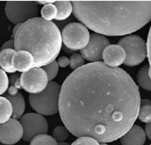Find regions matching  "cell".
I'll use <instances>...</instances> for the list:
<instances>
[{"label":"cell","mask_w":151,"mask_h":145,"mask_svg":"<svg viewBox=\"0 0 151 145\" xmlns=\"http://www.w3.org/2000/svg\"><path fill=\"white\" fill-rule=\"evenodd\" d=\"M140 101L139 87L126 71L90 62L64 81L59 112L75 137L105 144L121 139L134 125Z\"/></svg>","instance_id":"obj_1"},{"label":"cell","mask_w":151,"mask_h":145,"mask_svg":"<svg viewBox=\"0 0 151 145\" xmlns=\"http://www.w3.org/2000/svg\"><path fill=\"white\" fill-rule=\"evenodd\" d=\"M72 4L74 16L101 35L132 34L151 20V1H73Z\"/></svg>","instance_id":"obj_2"},{"label":"cell","mask_w":151,"mask_h":145,"mask_svg":"<svg viewBox=\"0 0 151 145\" xmlns=\"http://www.w3.org/2000/svg\"><path fill=\"white\" fill-rule=\"evenodd\" d=\"M15 50L32 55L35 67L55 61L62 48L61 33L52 21L35 17L21 24L13 38Z\"/></svg>","instance_id":"obj_3"},{"label":"cell","mask_w":151,"mask_h":145,"mask_svg":"<svg viewBox=\"0 0 151 145\" xmlns=\"http://www.w3.org/2000/svg\"><path fill=\"white\" fill-rule=\"evenodd\" d=\"M61 86L57 82L50 81L44 91L29 95L32 108L41 116H53L59 112Z\"/></svg>","instance_id":"obj_4"},{"label":"cell","mask_w":151,"mask_h":145,"mask_svg":"<svg viewBox=\"0 0 151 145\" xmlns=\"http://www.w3.org/2000/svg\"><path fill=\"white\" fill-rule=\"evenodd\" d=\"M118 45L126 53L124 65L127 66H135L142 63L147 57L146 44L141 37L136 35H127L118 42Z\"/></svg>","instance_id":"obj_5"},{"label":"cell","mask_w":151,"mask_h":145,"mask_svg":"<svg viewBox=\"0 0 151 145\" xmlns=\"http://www.w3.org/2000/svg\"><path fill=\"white\" fill-rule=\"evenodd\" d=\"M4 10L7 18L14 25L37 17L40 12L38 5L33 1H8Z\"/></svg>","instance_id":"obj_6"},{"label":"cell","mask_w":151,"mask_h":145,"mask_svg":"<svg viewBox=\"0 0 151 145\" xmlns=\"http://www.w3.org/2000/svg\"><path fill=\"white\" fill-rule=\"evenodd\" d=\"M61 38L62 43L65 45V48L72 51H81L89 42L90 33L84 25L72 22L64 27Z\"/></svg>","instance_id":"obj_7"},{"label":"cell","mask_w":151,"mask_h":145,"mask_svg":"<svg viewBox=\"0 0 151 145\" xmlns=\"http://www.w3.org/2000/svg\"><path fill=\"white\" fill-rule=\"evenodd\" d=\"M23 128V139L30 142L41 134H46L49 129L48 122L45 117L38 113H27L20 118Z\"/></svg>","instance_id":"obj_8"},{"label":"cell","mask_w":151,"mask_h":145,"mask_svg":"<svg viewBox=\"0 0 151 145\" xmlns=\"http://www.w3.org/2000/svg\"><path fill=\"white\" fill-rule=\"evenodd\" d=\"M49 81L47 75L41 67H34L20 76V86L30 94H37L44 91Z\"/></svg>","instance_id":"obj_9"},{"label":"cell","mask_w":151,"mask_h":145,"mask_svg":"<svg viewBox=\"0 0 151 145\" xmlns=\"http://www.w3.org/2000/svg\"><path fill=\"white\" fill-rule=\"evenodd\" d=\"M110 45L109 40L106 37L93 34L90 35V40L88 45L80 51V54L90 62H99L102 59V53L104 49Z\"/></svg>","instance_id":"obj_10"},{"label":"cell","mask_w":151,"mask_h":145,"mask_svg":"<svg viewBox=\"0 0 151 145\" xmlns=\"http://www.w3.org/2000/svg\"><path fill=\"white\" fill-rule=\"evenodd\" d=\"M23 138V128L20 121L11 118L0 125V143L6 145H13Z\"/></svg>","instance_id":"obj_11"},{"label":"cell","mask_w":151,"mask_h":145,"mask_svg":"<svg viewBox=\"0 0 151 145\" xmlns=\"http://www.w3.org/2000/svg\"><path fill=\"white\" fill-rule=\"evenodd\" d=\"M102 60L103 63L107 66L117 68L122 64H124L126 53L118 45H109L103 51Z\"/></svg>","instance_id":"obj_12"},{"label":"cell","mask_w":151,"mask_h":145,"mask_svg":"<svg viewBox=\"0 0 151 145\" xmlns=\"http://www.w3.org/2000/svg\"><path fill=\"white\" fill-rule=\"evenodd\" d=\"M12 65L16 71L24 73L35 67L34 58L27 51H17L12 59Z\"/></svg>","instance_id":"obj_13"},{"label":"cell","mask_w":151,"mask_h":145,"mask_svg":"<svg viewBox=\"0 0 151 145\" xmlns=\"http://www.w3.org/2000/svg\"><path fill=\"white\" fill-rule=\"evenodd\" d=\"M146 140V134L144 129L138 125H134L122 137V145H144Z\"/></svg>","instance_id":"obj_14"},{"label":"cell","mask_w":151,"mask_h":145,"mask_svg":"<svg viewBox=\"0 0 151 145\" xmlns=\"http://www.w3.org/2000/svg\"><path fill=\"white\" fill-rule=\"evenodd\" d=\"M4 97L8 99L12 107V116L13 119H20L23 116V113L26 109V103L23 95L19 92H17L14 96H11L9 94H6Z\"/></svg>","instance_id":"obj_15"},{"label":"cell","mask_w":151,"mask_h":145,"mask_svg":"<svg viewBox=\"0 0 151 145\" xmlns=\"http://www.w3.org/2000/svg\"><path fill=\"white\" fill-rule=\"evenodd\" d=\"M15 52V49H4L0 51V68L6 73H16V70L12 65V57Z\"/></svg>","instance_id":"obj_16"},{"label":"cell","mask_w":151,"mask_h":145,"mask_svg":"<svg viewBox=\"0 0 151 145\" xmlns=\"http://www.w3.org/2000/svg\"><path fill=\"white\" fill-rule=\"evenodd\" d=\"M57 8V16L55 20L64 21L69 18L73 12V4L70 1H57L54 3Z\"/></svg>","instance_id":"obj_17"},{"label":"cell","mask_w":151,"mask_h":145,"mask_svg":"<svg viewBox=\"0 0 151 145\" xmlns=\"http://www.w3.org/2000/svg\"><path fill=\"white\" fill-rule=\"evenodd\" d=\"M12 116L11 103L5 98L0 96V125L8 121Z\"/></svg>","instance_id":"obj_18"},{"label":"cell","mask_w":151,"mask_h":145,"mask_svg":"<svg viewBox=\"0 0 151 145\" xmlns=\"http://www.w3.org/2000/svg\"><path fill=\"white\" fill-rule=\"evenodd\" d=\"M149 65H145L139 69L136 79L139 85L145 90L151 91V79L149 76Z\"/></svg>","instance_id":"obj_19"},{"label":"cell","mask_w":151,"mask_h":145,"mask_svg":"<svg viewBox=\"0 0 151 145\" xmlns=\"http://www.w3.org/2000/svg\"><path fill=\"white\" fill-rule=\"evenodd\" d=\"M55 2L51 1L49 4L44 5L41 10V18L44 20L51 21L52 20H55L57 16V8L54 4Z\"/></svg>","instance_id":"obj_20"},{"label":"cell","mask_w":151,"mask_h":145,"mask_svg":"<svg viewBox=\"0 0 151 145\" xmlns=\"http://www.w3.org/2000/svg\"><path fill=\"white\" fill-rule=\"evenodd\" d=\"M30 145H58V143L50 135L41 134L34 138L30 143Z\"/></svg>","instance_id":"obj_21"},{"label":"cell","mask_w":151,"mask_h":145,"mask_svg":"<svg viewBox=\"0 0 151 145\" xmlns=\"http://www.w3.org/2000/svg\"><path fill=\"white\" fill-rule=\"evenodd\" d=\"M43 69L47 75V78H48L49 82L53 81L54 79L57 76L58 72H59V66H58L56 61H54L51 63L45 66Z\"/></svg>","instance_id":"obj_22"},{"label":"cell","mask_w":151,"mask_h":145,"mask_svg":"<svg viewBox=\"0 0 151 145\" xmlns=\"http://www.w3.org/2000/svg\"><path fill=\"white\" fill-rule=\"evenodd\" d=\"M85 65V60L80 53H74L70 58V66L73 71H76L78 68Z\"/></svg>","instance_id":"obj_23"},{"label":"cell","mask_w":151,"mask_h":145,"mask_svg":"<svg viewBox=\"0 0 151 145\" xmlns=\"http://www.w3.org/2000/svg\"><path fill=\"white\" fill-rule=\"evenodd\" d=\"M138 118L144 123H151V105L141 106L139 108Z\"/></svg>","instance_id":"obj_24"},{"label":"cell","mask_w":151,"mask_h":145,"mask_svg":"<svg viewBox=\"0 0 151 145\" xmlns=\"http://www.w3.org/2000/svg\"><path fill=\"white\" fill-rule=\"evenodd\" d=\"M69 137V130L65 126H57L53 131V138L57 142H65Z\"/></svg>","instance_id":"obj_25"},{"label":"cell","mask_w":151,"mask_h":145,"mask_svg":"<svg viewBox=\"0 0 151 145\" xmlns=\"http://www.w3.org/2000/svg\"><path fill=\"white\" fill-rule=\"evenodd\" d=\"M9 85V80H8L7 73L4 71L0 68V96L5 93L8 90Z\"/></svg>","instance_id":"obj_26"},{"label":"cell","mask_w":151,"mask_h":145,"mask_svg":"<svg viewBox=\"0 0 151 145\" xmlns=\"http://www.w3.org/2000/svg\"><path fill=\"white\" fill-rule=\"evenodd\" d=\"M71 145H100L97 140L90 137H80Z\"/></svg>","instance_id":"obj_27"},{"label":"cell","mask_w":151,"mask_h":145,"mask_svg":"<svg viewBox=\"0 0 151 145\" xmlns=\"http://www.w3.org/2000/svg\"><path fill=\"white\" fill-rule=\"evenodd\" d=\"M8 80H9V84L13 86V85H17V87L18 88H20V76L18 75V74H16V73H14V74H12V76L8 78Z\"/></svg>","instance_id":"obj_28"},{"label":"cell","mask_w":151,"mask_h":145,"mask_svg":"<svg viewBox=\"0 0 151 145\" xmlns=\"http://www.w3.org/2000/svg\"><path fill=\"white\" fill-rule=\"evenodd\" d=\"M57 63L58 66H59V67H62V68L67 67V66L70 65V58H68V57L65 56L60 57L58 59Z\"/></svg>","instance_id":"obj_29"},{"label":"cell","mask_w":151,"mask_h":145,"mask_svg":"<svg viewBox=\"0 0 151 145\" xmlns=\"http://www.w3.org/2000/svg\"><path fill=\"white\" fill-rule=\"evenodd\" d=\"M147 57L149 59V62L151 64V27L149 31V35H148V40H147Z\"/></svg>","instance_id":"obj_30"},{"label":"cell","mask_w":151,"mask_h":145,"mask_svg":"<svg viewBox=\"0 0 151 145\" xmlns=\"http://www.w3.org/2000/svg\"><path fill=\"white\" fill-rule=\"evenodd\" d=\"M4 49H15V46H14V40H10L5 42L4 45L1 47V50Z\"/></svg>","instance_id":"obj_31"},{"label":"cell","mask_w":151,"mask_h":145,"mask_svg":"<svg viewBox=\"0 0 151 145\" xmlns=\"http://www.w3.org/2000/svg\"><path fill=\"white\" fill-rule=\"evenodd\" d=\"M145 132L146 136L149 138V139L151 140V123H149V124H146V125H145Z\"/></svg>","instance_id":"obj_32"},{"label":"cell","mask_w":151,"mask_h":145,"mask_svg":"<svg viewBox=\"0 0 151 145\" xmlns=\"http://www.w3.org/2000/svg\"><path fill=\"white\" fill-rule=\"evenodd\" d=\"M141 106H146V105H151V102L149 99H142L140 101Z\"/></svg>","instance_id":"obj_33"},{"label":"cell","mask_w":151,"mask_h":145,"mask_svg":"<svg viewBox=\"0 0 151 145\" xmlns=\"http://www.w3.org/2000/svg\"><path fill=\"white\" fill-rule=\"evenodd\" d=\"M21 24H18V25H15V27L13 28V30H12V37L14 38V36H15V35H16L17 31L18 30V29H19V27H20Z\"/></svg>","instance_id":"obj_34"},{"label":"cell","mask_w":151,"mask_h":145,"mask_svg":"<svg viewBox=\"0 0 151 145\" xmlns=\"http://www.w3.org/2000/svg\"><path fill=\"white\" fill-rule=\"evenodd\" d=\"M64 50H65V52H73L72 50H70V49L65 48V47L64 48Z\"/></svg>","instance_id":"obj_35"},{"label":"cell","mask_w":151,"mask_h":145,"mask_svg":"<svg viewBox=\"0 0 151 145\" xmlns=\"http://www.w3.org/2000/svg\"><path fill=\"white\" fill-rule=\"evenodd\" d=\"M58 145H70V144H68V143H65V142H60V143H59Z\"/></svg>","instance_id":"obj_36"},{"label":"cell","mask_w":151,"mask_h":145,"mask_svg":"<svg viewBox=\"0 0 151 145\" xmlns=\"http://www.w3.org/2000/svg\"><path fill=\"white\" fill-rule=\"evenodd\" d=\"M100 145H107L106 144H104V143H102V144H100Z\"/></svg>","instance_id":"obj_37"},{"label":"cell","mask_w":151,"mask_h":145,"mask_svg":"<svg viewBox=\"0 0 151 145\" xmlns=\"http://www.w3.org/2000/svg\"><path fill=\"white\" fill-rule=\"evenodd\" d=\"M150 145H151V144H150Z\"/></svg>","instance_id":"obj_38"}]
</instances>
